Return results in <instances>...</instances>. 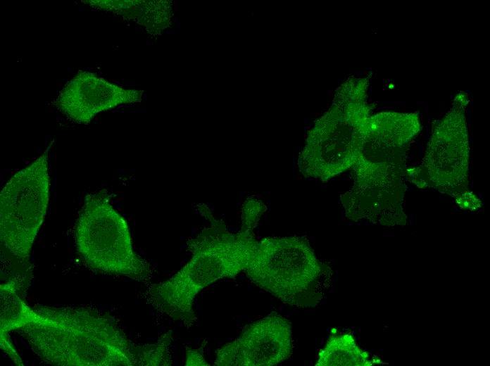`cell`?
Returning a JSON list of instances; mask_svg holds the SVG:
<instances>
[{"label": "cell", "instance_id": "1", "mask_svg": "<svg viewBox=\"0 0 490 366\" xmlns=\"http://www.w3.org/2000/svg\"><path fill=\"white\" fill-rule=\"evenodd\" d=\"M20 329L44 362L60 366H135L134 345L111 316L88 308L35 305Z\"/></svg>", "mask_w": 490, "mask_h": 366}, {"label": "cell", "instance_id": "2", "mask_svg": "<svg viewBox=\"0 0 490 366\" xmlns=\"http://www.w3.org/2000/svg\"><path fill=\"white\" fill-rule=\"evenodd\" d=\"M200 213L210 225L188 242L191 258L168 279L152 284L148 289L149 303L159 312L191 327L196 321L195 297L218 279L234 277L247 268L258 241L253 230L241 227L231 233L206 206Z\"/></svg>", "mask_w": 490, "mask_h": 366}, {"label": "cell", "instance_id": "3", "mask_svg": "<svg viewBox=\"0 0 490 366\" xmlns=\"http://www.w3.org/2000/svg\"><path fill=\"white\" fill-rule=\"evenodd\" d=\"M245 272L253 284L289 305L314 307L322 299L324 267L305 238L262 239Z\"/></svg>", "mask_w": 490, "mask_h": 366}, {"label": "cell", "instance_id": "4", "mask_svg": "<svg viewBox=\"0 0 490 366\" xmlns=\"http://www.w3.org/2000/svg\"><path fill=\"white\" fill-rule=\"evenodd\" d=\"M77 250L92 269L144 281L149 264L134 251L128 225L104 191L88 194L75 227Z\"/></svg>", "mask_w": 490, "mask_h": 366}, {"label": "cell", "instance_id": "5", "mask_svg": "<svg viewBox=\"0 0 490 366\" xmlns=\"http://www.w3.org/2000/svg\"><path fill=\"white\" fill-rule=\"evenodd\" d=\"M363 94L339 97L315 124L298 159L306 177L327 181L354 165L359 156L361 127L370 116Z\"/></svg>", "mask_w": 490, "mask_h": 366}, {"label": "cell", "instance_id": "6", "mask_svg": "<svg viewBox=\"0 0 490 366\" xmlns=\"http://www.w3.org/2000/svg\"><path fill=\"white\" fill-rule=\"evenodd\" d=\"M48 150L17 172L0 194L1 243L14 257L27 262L49 199Z\"/></svg>", "mask_w": 490, "mask_h": 366}, {"label": "cell", "instance_id": "7", "mask_svg": "<svg viewBox=\"0 0 490 366\" xmlns=\"http://www.w3.org/2000/svg\"><path fill=\"white\" fill-rule=\"evenodd\" d=\"M466 99L458 95L450 111L434 123L422 163L406 170L417 187L432 188L453 198L469 190Z\"/></svg>", "mask_w": 490, "mask_h": 366}, {"label": "cell", "instance_id": "8", "mask_svg": "<svg viewBox=\"0 0 490 366\" xmlns=\"http://www.w3.org/2000/svg\"><path fill=\"white\" fill-rule=\"evenodd\" d=\"M353 168V185L340 196L348 217L366 218L385 225L404 224L406 168L361 160Z\"/></svg>", "mask_w": 490, "mask_h": 366}, {"label": "cell", "instance_id": "9", "mask_svg": "<svg viewBox=\"0 0 490 366\" xmlns=\"http://www.w3.org/2000/svg\"><path fill=\"white\" fill-rule=\"evenodd\" d=\"M292 353L289 321L271 314L256 321L239 337L220 348L216 366H272L288 359Z\"/></svg>", "mask_w": 490, "mask_h": 366}, {"label": "cell", "instance_id": "10", "mask_svg": "<svg viewBox=\"0 0 490 366\" xmlns=\"http://www.w3.org/2000/svg\"><path fill=\"white\" fill-rule=\"evenodd\" d=\"M421 127L416 113L389 111L368 117L361 127L357 160L406 168V153Z\"/></svg>", "mask_w": 490, "mask_h": 366}, {"label": "cell", "instance_id": "11", "mask_svg": "<svg viewBox=\"0 0 490 366\" xmlns=\"http://www.w3.org/2000/svg\"><path fill=\"white\" fill-rule=\"evenodd\" d=\"M142 93L114 85L95 74L79 72L61 92L57 106L73 121L88 123L98 113L126 103L140 101Z\"/></svg>", "mask_w": 490, "mask_h": 366}, {"label": "cell", "instance_id": "12", "mask_svg": "<svg viewBox=\"0 0 490 366\" xmlns=\"http://www.w3.org/2000/svg\"><path fill=\"white\" fill-rule=\"evenodd\" d=\"M0 336H5L8 332L18 330L30 322L35 316V311L18 295L14 280L0 286Z\"/></svg>", "mask_w": 490, "mask_h": 366}, {"label": "cell", "instance_id": "13", "mask_svg": "<svg viewBox=\"0 0 490 366\" xmlns=\"http://www.w3.org/2000/svg\"><path fill=\"white\" fill-rule=\"evenodd\" d=\"M368 354L349 334L332 336L319 352L315 365H370Z\"/></svg>", "mask_w": 490, "mask_h": 366}, {"label": "cell", "instance_id": "14", "mask_svg": "<svg viewBox=\"0 0 490 366\" xmlns=\"http://www.w3.org/2000/svg\"><path fill=\"white\" fill-rule=\"evenodd\" d=\"M171 332L163 334L156 342L134 346L135 366H169L172 364L170 353Z\"/></svg>", "mask_w": 490, "mask_h": 366}, {"label": "cell", "instance_id": "15", "mask_svg": "<svg viewBox=\"0 0 490 366\" xmlns=\"http://www.w3.org/2000/svg\"><path fill=\"white\" fill-rule=\"evenodd\" d=\"M265 210L262 201L254 198H248L242 206L241 227L254 229Z\"/></svg>", "mask_w": 490, "mask_h": 366}, {"label": "cell", "instance_id": "16", "mask_svg": "<svg viewBox=\"0 0 490 366\" xmlns=\"http://www.w3.org/2000/svg\"><path fill=\"white\" fill-rule=\"evenodd\" d=\"M456 203L462 209L476 210L482 206V201L471 191L467 190L454 198Z\"/></svg>", "mask_w": 490, "mask_h": 366}, {"label": "cell", "instance_id": "17", "mask_svg": "<svg viewBox=\"0 0 490 366\" xmlns=\"http://www.w3.org/2000/svg\"><path fill=\"white\" fill-rule=\"evenodd\" d=\"M185 365L187 366H208L203 353L200 349L187 348L185 353Z\"/></svg>", "mask_w": 490, "mask_h": 366}]
</instances>
